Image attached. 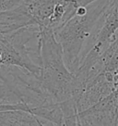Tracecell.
Returning <instances> with one entry per match:
<instances>
[{
    "mask_svg": "<svg viewBox=\"0 0 118 126\" xmlns=\"http://www.w3.org/2000/svg\"><path fill=\"white\" fill-rule=\"evenodd\" d=\"M78 126H118V106L113 94L79 112Z\"/></svg>",
    "mask_w": 118,
    "mask_h": 126,
    "instance_id": "obj_4",
    "label": "cell"
},
{
    "mask_svg": "<svg viewBox=\"0 0 118 126\" xmlns=\"http://www.w3.org/2000/svg\"><path fill=\"white\" fill-rule=\"evenodd\" d=\"M0 126H55L23 110H0Z\"/></svg>",
    "mask_w": 118,
    "mask_h": 126,
    "instance_id": "obj_5",
    "label": "cell"
},
{
    "mask_svg": "<svg viewBox=\"0 0 118 126\" xmlns=\"http://www.w3.org/2000/svg\"><path fill=\"white\" fill-rule=\"evenodd\" d=\"M0 65L21 68L40 76L41 28L31 25L0 32Z\"/></svg>",
    "mask_w": 118,
    "mask_h": 126,
    "instance_id": "obj_3",
    "label": "cell"
},
{
    "mask_svg": "<svg viewBox=\"0 0 118 126\" xmlns=\"http://www.w3.org/2000/svg\"><path fill=\"white\" fill-rule=\"evenodd\" d=\"M113 8L112 0H95L80 6L71 19L53 31L62 47L67 68L75 74L93 47L97 33Z\"/></svg>",
    "mask_w": 118,
    "mask_h": 126,
    "instance_id": "obj_1",
    "label": "cell"
},
{
    "mask_svg": "<svg viewBox=\"0 0 118 126\" xmlns=\"http://www.w3.org/2000/svg\"><path fill=\"white\" fill-rule=\"evenodd\" d=\"M40 80L46 94L54 101L62 103L76 99L82 91L77 75L67 68L60 44L53 30L41 28Z\"/></svg>",
    "mask_w": 118,
    "mask_h": 126,
    "instance_id": "obj_2",
    "label": "cell"
},
{
    "mask_svg": "<svg viewBox=\"0 0 118 126\" xmlns=\"http://www.w3.org/2000/svg\"><path fill=\"white\" fill-rule=\"evenodd\" d=\"M25 0H0V12L8 11L18 8Z\"/></svg>",
    "mask_w": 118,
    "mask_h": 126,
    "instance_id": "obj_6",
    "label": "cell"
}]
</instances>
